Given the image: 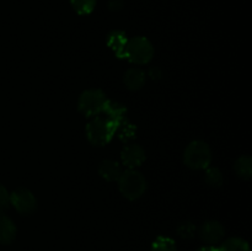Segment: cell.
<instances>
[{"label": "cell", "instance_id": "obj_1", "mask_svg": "<svg viewBox=\"0 0 252 251\" xmlns=\"http://www.w3.org/2000/svg\"><path fill=\"white\" fill-rule=\"evenodd\" d=\"M117 128L118 125L115 121L108 117L103 118L97 116L86 126V135L91 144L101 147L111 142L115 133L117 132Z\"/></svg>", "mask_w": 252, "mask_h": 251}, {"label": "cell", "instance_id": "obj_2", "mask_svg": "<svg viewBox=\"0 0 252 251\" xmlns=\"http://www.w3.org/2000/svg\"><path fill=\"white\" fill-rule=\"evenodd\" d=\"M118 187L126 198L134 201L140 198L147 191V180L137 170L128 169L121 174L118 179Z\"/></svg>", "mask_w": 252, "mask_h": 251}, {"label": "cell", "instance_id": "obj_3", "mask_svg": "<svg viewBox=\"0 0 252 251\" xmlns=\"http://www.w3.org/2000/svg\"><path fill=\"white\" fill-rule=\"evenodd\" d=\"M212 161V152L209 145L202 140H193L184 152V162L193 170L209 167Z\"/></svg>", "mask_w": 252, "mask_h": 251}, {"label": "cell", "instance_id": "obj_4", "mask_svg": "<svg viewBox=\"0 0 252 251\" xmlns=\"http://www.w3.org/2000/svg\"><path fill=\"white\" fill-rule=\"evenodd\" d=\"M107 97L100 89H89L80 95L78 101V108L84 116L91 117L105 112L107 106Z\"/></svg>", "mask_w": 252, "mask_h": 251}, {"label": "cell", "instance_id": "obj_5", "mask_svg": "<svg viewBox=\"0 0 252 251\" xmlns=\"http://www.w3.org/2000/svg\"><path fill=\"white\" fill-rule=\"evenodd\" d=\"M154 56V48L145 37H134L128 39L125 51V58L134 64H147Z\"/></svg>", "mask_w": 252, "mask_h": 251}, {"label": "cell", "instance_id": "obj_6", "mask_svg": "<svg viewBox=\"0 0 252 251\" xmlns=\"http://www.w3.org/2000/svg\"><path fill=\"white\" fill-rule=\"evenodd\" d=\"M9 201L20 214H25V216L33 213L37 208L36 197L27 188L15 189L9 196Z\"/></svg>", "mask_w": 252, "mask_h": 251}, {"label": "cell", "instance_id": "obj_7", "mask_svg": "<svg viewBox=\"0 0 252 251\" xmlns=\"http://www.w3.org/2000/svg\"><path fill=\"white\" fill-rule=\"evenodd\" d=\"M121 159H122L125 166H127L128 169H135L144 162L145 152L138 144L126 145L121 152Z\"/></svg>", "mask_w": 252, "mask_h": 251}, {"label": "cell", "instance_id": "obj_8", "mask_svg": "<svg viewBox=\"0 0 252 251\" xmlns=\"http://www.w3.org/2000/svg\"><path fill=\"white\" fill-rule=\"evenodd\" d=\"M223 225L217 220H208L206 223L202 224L201 229H199V235L204 243L209 244V245H214V244L220 243L221 239L224 238Z\"/></svg>", "mask_w": 252, "mask_h": 251}, {"label": "cell", "instance_id": "obj_9", "mask_svg": "<svg viewBox=\"0 0 252 251\" xmlns=\"http://www.w3.org/2000/svg\"><path fill=\"white\" fill-rule=\"evenodd\" d=\"M98 174L101 175L102 179H105L106 181H118L121 174H122V169H121V165L117 161H113V160H105L100 164L98 166Z\"/></svg>", "mask_w": 252, "mask_h": 251}, {"label": "cell", "instance_id": "obj_10", "mask_svg": "<svg viewBox=\"0 0 252 251\" xmlns=\"http://www.w3.org/2000/svg\"><path fill=\"white\" fill-rule=\"evenodd\" d=\"M17 229L9 217L0 214V243L10 244L16 238Z\"/></svg>", "mask_w": 252, "mask_h": 251}, {"label": "cell", "instance_id": "obj_11", "mask_svg": "<svg viewBox=\"0 0 252 251\" xmlns=\"http://www.w3.org/2000/svg\"><path fill=\"white\" fill-rule=\"evenodd\" d=\"M127 36L122 31H112L107 37V46L117 54L120 58L125 57L126 46H127Z\"/></svg>", "mask_w": 252, "mask_h": 251}, {"label": "cell", "instance_id": "obj_12", "mask_svg": "<svg viewBox=\"0 0 252 251\" xmlns=\"http://www.w3.org/2000/svg\"><path fill=\"white\" fill-rule=\"evenodd\" d=\"M123 80L129 90H139L145 84V73L139 68H132L127 70Z\"/></svg>", "mask_w": 252, "mask_h": 251}, {"label": "cell", "instance_id": "obj_13", "mask_svg": "<svg viewBox=\"0 0 252 251\" xmlns=\"http://www.w3.org/2000/svg\"><path fill=\"white\" fill-rule=\"evenodd\" d=\"M234 170L239 177L244 180L251 179L252 176V159L249 155L240 157L234 164Z\"/></svg>", "mask_w": 252, "mask_h": 251}, {"label": "cell", "instance_id": "obj_14", "mask_svg": "<svg viewBox=\"0 0 252 251\" xmlns=\"http://www.w3.org/2000/svg\"><path fill=\"white\" fill-rule=\"evenodd\" d=\"M219 251H250L248 241L241 238H230L219 246Z\"/></svg>", "mask_w": 252, "mask_h": 251}, {"label": "cell", "instance_id": "obj_15", "mask_svg": "<svg viewBox=\"0 0 252 251\" xmlns=\"http://www.w3.org/2000/svg\"><path fill=\"white\" fill-rule=\"evenodd\" d=\"M152 251H177L176 243L167 236H158L153 241Z\"/></svg>", "mask_w": 252, "mask_h": 251}, {"label": "cell", "instance_id": "obj_16", "mask_svg": "<svg viewBox=\"0 0 252 251\" xmlns=\"http://www.w3.org/2000/svg\"><path fill=\"white\" fill-rule=\"evenodd\" d=\"M206 182L211 187H220L224 182L223 174L218 167H207Z\"/></svg>", "mask_w": 252, "mask_h": 251}, {"label": "cell", "instance_id": "obj_17", "mask_svg": "<svg viewBox=\"0 0 252 251\" xmlns=\"http://www.w3.org/2000/svg\"><path fill=\"white\" fill-rule=\"evenodd\" d=\"M73 9L79 15H88L96 6V0H70Z\"/></svg>", "mask_w": 252, "mask_h": 251}, {"label": "cell", "instance_id": "obj_18", "mask_svg": "<svg viewBox=\"0 0 252 251\" xmlns=\"http://www.w3.org/2000/svg\"><path fill=\"white\" fill-rule=\"evenodd\" d=\"M194 231H196V226L193 225L189 221H186V223H182L177 226V234H179L181 238L189 239L194 235Z\"/></svg>", "mask_w": 252, "mask_h": 251}, {"label": "cell", "instance_id": "obj_19", "mask_svg": "<svg viewBox=\"0 0 252 251\" xmlns=\"http://www.w3.org/2000/svg\"><path fill=\"white\" fill-rule=\"evenodd\" d=\"M9 196L10 194L9 192H7V189L0 184V214H1L7 207H9V203H10Z\"/></svg>", "mask_w": 252, "mask_h": 251}, {"label": "cell", "instance_id": "obj_20", "mask_svg": "<svg viewBox=\"0 0 252 251\" xmlns=\"http://www.w3.org/2000/svg\"><path fill=\"white\" fill-rule=\"evenodd\" d=\"M108 6H110V9L112 10V11H117V10L122 9L123 2H122V0H111Z\"/></svg>", "mask_w": 252, "mask_h": 251}, {"label": "cell", "instance_id": "obj_21", "mask_svg": "<svg viewBox=\"0 0 252 251\" xmlns=\"http://www.w3.org/2000/svg\"><path fill=\"white\" fill-rule=\"evenodd\" d=\"M197 251H219L218 248L213 245H209V246H203V248H199Z\"/></svg>", "mask_w": 252, "mask_h": 251}]
</instances>
